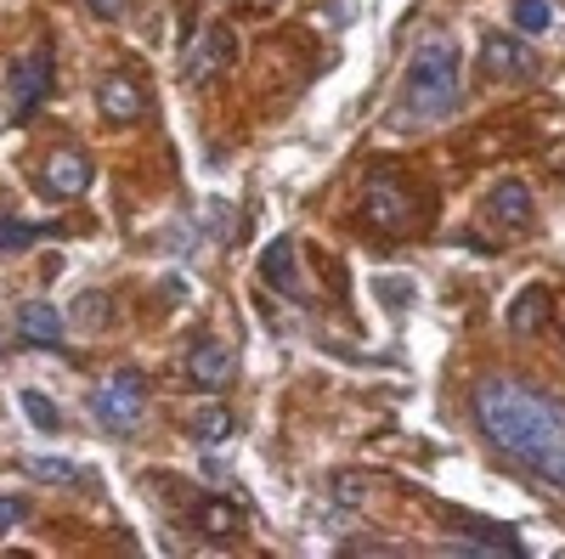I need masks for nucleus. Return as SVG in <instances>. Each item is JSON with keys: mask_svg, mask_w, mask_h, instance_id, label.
<instances>
[{"mask_svg": "<svg viewBox=\"0 0 565 559\" xmlns=\"http://www.w3.org/2000/svg\"><path fill=\"white\" fill-rule=\"evenodd\" d=\"M469 407H476V424L498 452H509L514 463H526L532 475L565 492V401L521 379H481Z\"/></svg>", "mask_w": 565, "mask_h": 559, "instance_id": "f257e3e1", "label": "nucleus"}, {"mask_svg": "<svg viewBox=\"0 0 565 559\" xmlns=\"http://www.w3.org/2000/svg\"><path fill=\"white\" fill-rule=\"evenodd\" d=\"M458 90H463V74H458V40L430 29L418 34L413 57H407V74H402V125H430L441 114L458 108Z\"/></svg>", "mask_w": 565, "mask_h": 559, "instance_id": "f03ea898", "label": "nucleus"}, {"mask_svg": "<svg viewBox=\"0 0 565 559\" xmlns=\"http://www.w3.org/2000/svg\"><path fill=\"white\" fill-rule=\"evenodd\" d=\"M90 412H97V424L114 430V436H130L141 424V412H148V385H141L136 367H119L108 379L90 390Z\"/></svg>", "mask_w": 565, "mask_h": 559, "instance_id": "7ed1b4c3", "label": "nucleus"}, {"mask_svg": "<svg viewBox=\"0 0 565 559\" xmlns=\"http://www.w3.org/2000/svg\"><path fill=\"white\" fill-rule=\"evenodd\" d=\"M45 97H52V45H34V52L18 57L12 74H7V119L12 125L34 119Z\"/></svg>", "mask_w": 565, "mask_h": 559, "instance_id": "20e7f679", "label": "nucleus"}, {"mask_svg": "<svg viewBox=\"0 0 565 559\" xmlns=\"http://www.w3.org/2000/svg\"><path fill=\"white\" fill-rule=\"evenodd\" d=\"M362 221L373 226V232H385V238H407L413 232V193L402 181H391V175H373L367 186H362Z\"/></svg>", "mask_w": 565, "mask_h": 559, "instance_id": "39448f33", "label": "nucleus"}, {"mask_svg": "<svg viewBox=\"0 0 565 559\" xmlns=\"http://www.w3.org/2000/svg\"><path fill=\"white\" fill-rule=\"evenodd\" d=\"M232 63H238V34H232V23H204L193 34V45H186V79L193 85H210L215 74H226Z\"/></svg>", "mask_w": 565, "mask_h": 559, "instance_id": "423d86ee", "label": "nucleus"}, {"mask_svg": "<svg viewBox=\"0 0 565 559\" xmlns=\"http://www.w3.org/2000/svg\"><path fill=\"white\" fill-rule=\"evenodd\" d=\"M90 181H97V170H90V159H85L79 148L45 153V164L34 170V186H40V193H45V198H63V204L85 198V193H90Z\"/></svg>", "mask_w": 565, "mask_h": 559, "instance_id": "0eeeda50", "label": "nucleus"}, {"mask_svg": "<svg viewBox=\"0 0 565 559\" xmlns=\"http://www.w3.org/2000/svg\"><path fill=\"white\" fill-rule=\"evenodd\" d=\"M481 68H487V79L526 85V79H537L543 57L532 52V45H526L521 34H487V40H481Z\"/></svg>", "mask_w": 565, "mask_h": 559, "instance_id": "6e6552de", "label": "nucleus"}, {"mask_svg": "<svg viewBox=\"0 0 565 559\" xmlns=\"http://www.w3.org/2000/svg\"><path fill=\"white\" fill-rule=\"evenodd\" d=\"M97 108L108 125H136V119H148V90H141L130 74H108L97 85Z\"/></svg>", "mask_w": 565, "mask_h": 559, "instance_id": "1a4fd4ad", "label": "nucleus"}, {"mask_svg": "<svg viewBox=\"0 0 565 559\" xmlns=\"http://www.w3.org/2000/svg\"><path fill=\"white\" fill-rule=\"evenodd\" d=\"M18 334L34 345V351H63V334H68V322L57 305H45V300H23L18 305Z\"/></svg>", "mask_w": 565, "mask_h": 559, "instance_id": "9d476101", "label": "nucleus"}, {"mask_svg": "<svg viewBox=\"0 0 565 559\" xmlns=\"http://www.w3.org/2000/svg\"><path fill=\"white\" fill-rule=\"evenodd\" d=\"M260 283L289 294V300H306V283H300V266H295V244L289 238H271L266 255H260Z\"/></svg>", "mask_w": 565, "mask_h": 559, "instance_id": "9b49d317", "label": "nucleus"}, {"mask_svg": "<svg viewBox=\"0 0 565 559\" xmlns=\"http://www.w3.org/2000/svg\"><path fill=\"white\" fill-rule=\"evenodd\" d=\"M487 209H492V221L509 226V232H532V215H537L526 181H498V186H492V198H487Z\"/></svg>", "mask_w": 565, "mask_h": 559, "instance_id": "f8f14e48", "label": "nucleus"}, {"mask_svg": "<svg viewBox=\"0 0 565 559\" xmlns=\"http://www.w3.org/2000/svg\"><path fill=\"white\" fill-rule=\"evenodd\" d=\"M186 379H193L199 390H226L232 379V351L221 340H199L193 351H186Z\"/></svg>", "mask_w": 565, "mask_h": 559, "instance_id": "ddd939ff", "label": "nucleus"}, {"mask_svg": "<svg viewBox=\"0 0 565 559\" xmlns=\"http://www.w3.org/2000/svg\"><path fill=\"white\" fill-rule=\"evenodd\" d=\"M193 520H199V531H204L210 542H232V537L244 531V508L226 503V497H204Z\"/></svg>", "mask_w": 565, "mask_h": 559, "instance_id": "4468645a", "label": "nucleus"}, {"mask_svg": "<svg viewBox=\"0 0 565 559\" xmlns=\"http://www.w3.org/2000/svg\"><path fill=\"white\" fill-rule=\"evenodd\" d=\"M543 322H548V289L532 283V289L514 294V305H509V329H514V334H537Z\"/></svg>", "mask_w": 565, "mask_h": 559, "instance_id": "2eb2a0df", "label": "nucleus"}, {"mask_svg": "<svg viewBox=\"0 0 565 559\" xmlns=\"http://www.w3.org/2000/svg\"><path fill=\"white\" fill-rule=\"evenodd\" d=\"M23 475H29V481H45V486H79V481H85L79 463H63V458H29Z\"/></svg>", "mask_w": 565, "mask_h": 559, "instance_id": "dca6fc26", "label": "nucleus"}, {"mask_svg": "<svg viewBox=\"0 0 565 559\" xmlns=\"http://www.w3.org/2000/svg\"><path fill=\"white\" fill-rule=\"evenodd\" d=\"M226 436H232V412H226V407H204V412H193V441H199V447L215 452Z\"/></svg>", "mask_w": 565, "mask_h": 559, "instance_id": "f3484780", "label": "nucleus"}, {"mask_svg": "<svg viewBox=\"0 0 565 559\" xmlns=\"http://www.w3.org/2000/svg\"><path fill=\"white\" fill-rule=\"evenodd\" d=\"M514 29H521V34L554 29V0H514Z\"/></svg>", "mask_w": 565, "mask_h": 559, "instance_id": "a211bd4d", "label": "nucleus"}, {"mask_svg": "<svg viewBox=\"0 0 565 559\" xmlns=\"http://www.w3.org/2000/svg\"><path fill=\"white\" fill-rule=\"evenodd\" d=\"M18 401H23V412H29V424H34V430H57V424H63V412H57V401L45 396V390H23Z\"/></svg>", "mask_w": 565, "mask_h": 559, "instance_id": "6ab92c4d", "label": "nucleus"}, {"mask_svg": "<svg viewBox=\"0 0 565 559\" xmlns=\"http://www.w3.org/2000/svg\"><path fill=\"white\" fill-rule=\"evenodd\" d=\"M373 294H380V300H391V311H407L413 305V283H402V277H380V283H373Z\"/></svg>", "mask_w": 565, "mask_h": 559, "instance_id": "aec40b11", "label": "nucleus"}, {"mask_svg": "<svg viewBox=\"0 0 565 559\" xmlns=\"http://www.w3.org/2000/svg\"><path fill=\"white\" fill-rule=\"evenodd\" d=\"M34 238H40V226H23V221L0 215V249H23V244H34Z\"/></svg>", "mask_w": 565, "mask_h": 559, "instance_id": "412c9836", "label": "nucleus"}, {"mask_svg": "<svg viewBox=\"0 0 565 559\" xmlns=\"http://www.w3.org/2000/svg\"><path fill=\"white\" fill-rule=\"evenodd\" d=\"M108 294H85L79 300V311H74V322H79V329H103V322H108Z\"/></svg>", "mask_w": 565, "mask_h": 559, "instance_id": "4be33fe9", "label": "nucleus"}, {"mask_svg": "<svg viewBox=\"0 0 565 559\" xmlns=\"http://www.w3.org/2000/svg\"><path fill=\"white\" fill-rule=\"evenodd\" d=\"M23 520H29V503L23 497H0V531H12Z\"/></svg>", "mask_w": 565, "mask_h": 559, "instance_id": "5701e85b", "label": "nucleus"}, {"mask_svg": "<svg viewBox=\"0 0 565 559\" xmlns=\"http://www.w3.org/2000/svg\"><path fill=\"white\" fill-rule=\"evenodd\" d=\"M340 503H367V481H356V475H340V492H334Z\"/></svg>", "mask_w": 565, "mask_h": 559, "instance_id": "b1692460", "label": "nucleus"}, {"mask_svg": "<svg viewBox=\"0 0 565 559\" xmlns=\"http://www.w3.org/2000/svg\"><path fill=\"white\" fill-rule=\"evenodd\" d=\"M90 7V18H103V23H114L119 12H125V0H85Z\"/></svg>", "mask_w": 565, "mask_h": 559, "instance_id": "393cba45", "label": "nucleus"}, {"mask_svg": "<svg viewBox=\"0 0 565 559\" xmlns=\"http://www.w3.org/2000/svg\"><path fill=\"white\" fill-rule=\"evenodd\" d=\"M0 356H7V340H0Z\"/></svg>", "mask_w": 565, "mask_h": 559, "instance_id": "a878e982", "label": "nucleus"}]
</instances>
